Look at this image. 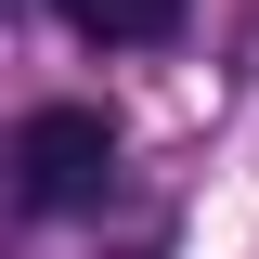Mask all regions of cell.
I'll list each match as a JSON object with an SVG mask.
<instances>
[{"label": "cell", "instance_id": "obj_1", "mask_svg": "<svg viewBox=\"0 0 259 259\" xmlns=\"http://www.w3.org/2000/svg\"><path fill=\"white\" fill-rule=\"evenodd\" d=\"M104 168H117V117H104V104H39V117L13 130V182H26V207H91Z\"/></svg>", "mask_w": 259, "mask_h": 259}, {"label": "cell", "instance_id": "obj_2", "mask_svg": "<svg viewBox=\"0 0 259 259\" xmlns=\"http://www.w3.org/2000/svg\"><path fill=\"white\" fill-rule=\"evenodd\" d=\"M52 13L78 39H130V52H143V39H182V0H52Z\"/></svg>", "mask_w": 259, "mask_h": 259}, {"label": "cell", "instance_id": "obj_3", "mask_svg": "<svg viewBox=\"0 0 259 259\" xmlns=\"http://www.w3.org/2000/svg\"><path fill=\"white\" fill-rule=\"evenodd\" d=\"M130 259H143V246H130Z\"/></svg>", "mask_w": 259, "mask_h": 259}]
</instances>
